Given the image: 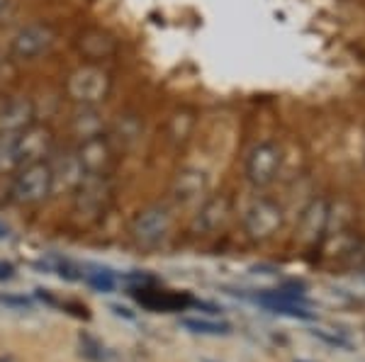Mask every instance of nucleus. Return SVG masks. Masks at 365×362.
<instances>
[{"label": "nucleus", "mask_w": 365, "mask_h": 362, "mask_svg": "<svg viewBox=\"0 0 365 362\" xmlns=\"http://www.w3.org/2000/svg\"><path fill=\"white\" fill-rule=\"evenodd\" d=\"M8 236H10L8 226H5V224H0V241H3V238H8Z\"/></svg>", "instance_id": "nucleus-21"}, {"label": "nucleus", "mask_w": 365, "mask_h": 362, "mask_svg": "<svg viewBox=\"0 0 365 362\" xmlns=\"http://www.w3.org/2000/svg\"><path fill=\"white\" fill-rule=\"evenodd\" d=\"M113 90V78L100 63H83L66 78V95L76 105L100 107Z\"/></svg>", "instance_id": "nucleus-3"}, {"label": "nucleus", "mask_w": 365, "mask_h": 362, "mask_svg": "<svg viewBox=\"0 0 365 362\" xmlns=\"http://www.w3.org/2000/svg\"><path fill=\"white\" fill-rule=\"evenodd\" d=\"M71 127L78 134V139L86 137H96V134H103V117H100V110L93 107V105H78L73 112V119H71Z\"/></svg>", "instance_id": "nucleus-12"}, {"label": "nucleus", "mask_w": 365, "mask_h": 362, "mask_svg": "<svg viewBox=\"0 0 365 362\" xmlns=\"http://www.w3.org/2000/svg\"><path fill=\"white\" fill-rule=\"evenodd\" d=\"M54 134L44 124H29L17 134H0V171H17L29 163L49 161Z\"/></svg>", "instance_id": "nucleus-1"}, {"label": "nucleus", "mask_w": 365, "mask_h": 362, "mask_svg": "<svg viewBox=\"0 0 365 362\" xmlns=\"http://www.w3.org/2000/svg\"><path fill=\"white\" fill-rule=\"evenodd\" d=\"M113 183L110 175H83L76 185L73 195V214L83 221H98L105 217V212L113 204Z\"/></svg>", "instance_id": "nucleus-4"}, {"label": "nucleus", "mask_w": 365, "mask_h": 362, "mask_svg": "<svg viewBox=\"0 0 365 362\" xmlns=\"http://www.w3.org/2000/svg\"><path fill=\"white\" fill-rule=\"evenodd\" d=\"M54 195V183H51L49 161L29 163L15 171L13 185H10V202L17 207H37Z\"/></svg>", "instance_id": "nucleus-2"}, {"label": "nucleus", "mask_w": 365, "mask_h": 362, "mask_svg": "<svg viewBox=\"0 0 365 362\" xmlns=\"http://www.w3.org/2000/svg\"><path fill=\"white\" fill-rule=\"evenodd\" d=\"M170 229V212L163 204H154V207H146L134 217L132 221V233L134 243L144 248H154L158 243H163V238L168 236Z\"/></svg>", "instance_id": "nucleus-6"}, {"label": "nucleus", "mask_w": 365, "mask_h": 362, "mask_svg": "<svg viewBox=\"0 0 365 362\" xmlns=\"http://www.w3.org/2000/svg\"><path fill=\"white\" fill-rule=\"evenodd\" d=\"M88 280H91V284H93V287H96L98 292H113V287H115L113 272H105V270L91 272V275H88Z\"/></svg>", "instance_id": "nucleus-16"}, {"label": "nucleus", "mask_w": 365, "mask_h": 362, "mask_svg": "<svg viewBox=\"0 0 365 362\" xmlns=\"http://www.w3.org/2000/svg\"><path fill=\"white\" fill-rule=\"evenodd\" d=\"M0 302H3V304H17V307H27L29 304L27 299H15V297H0Z\"/></svg>", "instance_id": "nucleus-19"}, {"label": "nucleus", "mask_w": 365, "mask_h": 362, "mask_svg": "<svg viewBox=\"0 0 365 362\" xmlns=\"http://www.w3.org/2000/svg\"><path fill=\"white\" fill-rule=\"evenodd\" d=\"M34 122V105L27 97H15L0 110V134H17Z\"/></svg>", "instance_id": "nucleus-9"}, {"label": "nucleus", "mask_w": 365, "mask_h": 362, "mask_svg": "<svg viewBox=\"0 0 365 362\" xmlns=\"http://www.w3.org/2000/svg\"><path fill=\"white\" fill-rule=\"evenodd\" d=\"M132 294L141 307L151 309V312H173V309H182L190 304V297L175 294V292H166V289L137 287L132 289Z\"/></svg>", "instance_id": "nucleus-10"}, {"label": "nucleus", "mask_w": 365, "mask_h": 362, "mask_svg": "<svg viewBox=\"0 0 365 362\" xmlns=\"http://www.w3.org/2000/svg\"><path fill=\"white\" fill-rule=\"evenodd\" d=\"M8 10H10V0H0V15L8 13Z\"/></svg>", "instance_id": "nucleus-20"}, {"label": "nucleus", "mask_w": 365, "mask_h": 362, "mask_svg": "<svg viewBox=\"0 0 365 362\" xmlns=\"http://www.w3.org/2000/svg\"><path fill=\"white\" fill-rule=\"evenodd\" d=\"M56 34L54 29L44 22H29V25L20 27L15 32L13 42H10V51L17 58H25V61H32V58H39L42 54L51 49Z\"/></svg>", "instance_id": "nucleus-7"}, {"label": "nucleus", "mask_w": 365, "mask_h": 362, "mask_svg": "<svg viewBox=\"0 0 365 362\" xmlns=\"http://www.w3.org/2000/svg\"><path fill=\"white\" fill-rule=\"evenodd\" d=\"M197 178V173H180L178 180H175V197H192L195 192L200 190L197 183H192V180Z\"/></svg>", "instance_id": "nucleus-15"}, {"label": "nucleus", "mask_w": 365, "mask_h": 362, "mask_svg": "<svg viewBox=\"0 0 365 362\" xmlns=\"http://www.w3.org/2000/svg\"><path fill=\"white\" fill-rule=\"evenodd\" d=\"M13 272H15V267L10 265V262H0V282L13 280Z\"/></svg>", "instance_id": "nucleus-18"}, {"label": "nucleus", "mask_w": 365, "mask_h": 362, "mask_svg": "<svg viewBox=\"0 0 365 362\" xmlns=\"http://www.w3.org/2000/svg\"><path fill=\"white\" fill-rule=\"evenodd\" d=\"M78 51L88 58V63H98L100 58L115 54V39L100 29H88L78 37Z\"/></svg>", "instance_id": "nucleus-11"}, {"label": "nucleus", "mask_w": 365, "mask_h": 362, "mask_svg": "<svg viewBox=\"0 0 365 362\" xmlns=\"http://www.w3.org/2000/svg\"><path fill=\"white\" fill-rule=\"evenodd\" d=\"M182 324L192 331H202V334H220V331H225V326L210 324V321H197V319H185Z\"/></svg>", "instance_id": "nucleus-17"}, {"label": "nucleus", "mask_w": 365, "mask_h": 362, "mask_svg": "<svg viewBox=\"0 0 365 362\" xmlns=\"http://www.w3.org/2000/svg\"><path fill=\"white\" fill-rule=\"evenodd\" d=\"M275 226V214L270 212V209L266 207H261V209H256V212L251 214V219H249V229L253 233H266L270 231Z\"/></svg>", "instance_id": "nucleus-14"}, {"label": "nucleus", "mask_w": 365, "mask_h": 362, "mask_svg": "<svg viewBox=\"0 0 365 362\" xmlns=\"http://www.w3.org/2000/svg\"><path fill=\"white\" fill-rule=\"evenodd\" d=\"M73 156L83 175H110L115 166V149L105 134L81 139L73 149Z\"/></svg>", "instance_id": "nucleus-5"}, {"label": "nucleus", "mask_w": 365, "mask_h": 362, "mask_svg": "<svg viewBox=\"0 0 365 362\" xmlns=\"http://www.w3.org/2000/svg\"><path fill=\"white\" fill-rule=\"evenodd\" d=\"M49 168H51L54 192H63V195H71L76 190V185L81 183V178H83V171H81L73 151L58 156V159H49Z\"/></svg>", "instance_id": "nucleus-8"}, {"label": "nucleus", "mask_w": 365, "mask_h": 362, "mask_svg": "<svg viewBox=\"0 0 365 362\" xmlns=\"http://www.w3.org/2000/svg\"><path fill=\"white\" fill-rule=\"evenodd\" d=\"M275 163H278L275 151L270 149V146H261V149L253 151V156L249 161V175L256 183H266L275 171Z\"/></svg>", "instance_id": "nucleus-13"}]
</instances>
